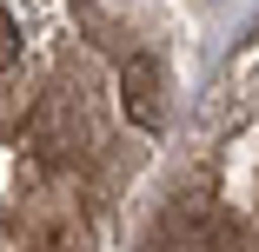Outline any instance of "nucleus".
Segmentation results:
<instances>
[{"instance_id": "obj_1", "label": "nucleus", "mask_w": 259, "mask_h": 252, "mask_svg": "<svg viewBox=\"0 0 259 252\" xmlns=\"http://www.w3.org/2000/svg\"><path fill=\"white\" fill-rule=\"evenodd\" d=\"M120 107H126V120L140 133H153V126L166 120V67L153 60V54H133L120 67Z\"/></svg>"}, {"instance_id": "obj_2", "label": "nucleus", "mask_w": 259, "mask_h": 252, "mask_svg": "<svg viewBox=\"0 0 259 252\" xmlns=\"http://www.w3.org/2000/svg\"><path fill=\"white\" fill-rule=\"evenodd\" d=\"M14 60H20V20H14L7 0H0V73H7Z\"/></svg>"}]
</instances>
